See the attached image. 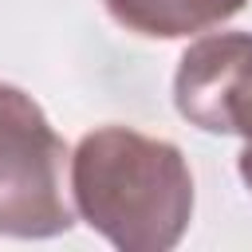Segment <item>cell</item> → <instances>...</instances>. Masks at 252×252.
Listing matches in <instances>:
<instances>
[{"label":"cell","instance_id":"obj_1","mask_svg":"<svg viewBox=\"0 0 252 252\" xmlns=\"http://www.w3.org/2000/svg\"><path fill=\"white\" fill-rule=\"evenodd\" d=\"M75 213L122 252H169L193 220L185 154L130 126H98L71 154Z\"/></svg>","mask_w":252,"mask_h":252},{"label":"cell","instance_id":"obj_2","mask_svg":"<svg viewBox=\"0 0 252 252\" xmlns=\"http://www.w3.org/2000/svg\"><path fill=\"white\" fill-rule=\"evenodd\" d=\"M67 146L43 106L0 83V236L47 240L75 224L63 193Z\"/></svg>","mask_w":252,"mask_h":252},{"label":"cell","instance_id":"obj_3","mask_svg":"<svg viewBox=\"0 0 252 252\" xmlns=\"http://www.w3.org/2000/svg\"><path fill=\"white\" fill-rule=\"evenodd\" d=\"M173 106L205 134L252 138V32H217L189 43L173 75Z\"/></svg>","mask_w":252,"mask_h":252},{"label":"cell","instance_id":"obj_4","mask_svg":"<svg viewBox=\"0 0 252 252\" xmlns=\"http://www.w3.org/2000/svg\"><path fill=\"white\" fill-rule=\"evenodd\" d=\"M110 20L146 39H185L228 24L248 0H102Z\"/></svg>","mask_w":252,"mask_h":252},{"label":"cell","instance_id":"obj_5","mask_svg":"<svg viewBox=\"0 0 252 252\" xmlns=\"http://www.w3.org/2000/svg\"><path fill=\"white\" fill-rule=\"evenodd\" d=\"M236 169H240V181H244V185H248V193H252V138H244V150H240Z\"/></svg>","mask_w":252,"mask_h":252}]
</instances>
